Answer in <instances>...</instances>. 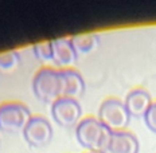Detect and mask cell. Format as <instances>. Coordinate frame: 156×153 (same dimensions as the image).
<instances>
[{"mask_svg": "<svg viewBox=\"0 0 156 153\" xmlns=\"http://www.w3.org/2000/svg\"><path fill=\"white\" fill-rule=\"evenodd\" d=\"M32 90L38 99L46 103H53L65 93V78L62 70L54 67H41L32 79Z\"/></svg>", "mask_w": 156, "mask_h": 153, "instance_id": "obj_1", "label": "cell"}, {"mask_svg": "<svg viewBox=\"0 0 156 153\" xmlns=\"http://www.w3.org/2000/svg\"><path fill=\"white\" fill-rule=\"evenodd\" d=\"M112 132L105 128L98 118L85 117L76 126V137L83 148L92 152L101 153Z\"/></svg>", "mask_w": 156, "mask_h": 153, "instance_id": "obj_2", "label": "cell"}, {"mask_svg": "<svg viewBox=\"0 0 156 153\" xmlns=\"http://www.w3.org/2000/svg\"><path fill=\"white\" fill-rule=\"evenodd\" d=\"M97 118L112 133L124 132L131 122V114L126 110L124 102L117 98H108L104 101L98 109Z\"/></svg>", "mask_w": 156, "mask_h": 153, "instance_id": "obj_3", "label": "cell"}, {"mask_svg": "<svg viewBox=\"0 0 156 153\" xmlns=\"http://www.w3.org/2000/svg\"><path fill=\"white\" fill-rule=\"evenodd\" d=\"M31 112L24 103L9 101L0 105V130L8 133L23 132L31 120Z\"/></svg>", "mask_w": 156, "mask_h": 153, "instance_id": "obj_4", "label": "cell"}, {"mask_svg": "<svg viewBox=\"0 0 156 153\" xmlns=\"http://www.w3.org/2000/svg\"><path fill=\"white\" fill-rule=\"evenodd\" d=\"M51 116L62 128H74L81 121L82 109L77 99L61 97L51 105Z\"/></svg>", "mask_w": 156, "mask_h": 153, "instance_id": "obj_5", "label": "cell"}, {"mask_svg": "<svg viewBox=\"0 0 156 153\" xmlns=\"http://www.w3.org/2000/svg\"><path fill=\"white\" fill-rule=\"evenodd\" d=\"M23 137L28 145L42 148L53 140V128L44 117L32 116L23 130Z\"/></svg>", "mask_w": 156, "mask_h": 153, "instance_id": "obj_6", "label": "cell"}, {"mask_svg": "<svg viewBox=\"0 0 156 153\" xmlns=\"http://www.w3.org/2000/svg\"><path fill=\"white\" fill-rule=\"evenodd\" d=\"M139 140L131 132H115L110 134L101 153H139Z\"/></svg>", "mask_w": 156, "mask_h": 153, "instance_id": "obj_7", "label": "cell"}, {"mask_svg": "<svg viewBox=\"0 0 156 153\" xmlns=\"http://www.w3.org/2000/svg\"><path fill=\"white\" fill-rule=\"evenodd\" d=\"M77 58L78 54L74 50L70 38L53 39V62L59 67V70L73 69Z\"/></svg>", "mask_w": 156, "mask_h": 153, "instance_id": "obj_8", "label": "cell"}, {"mask_svg": "<svg viewBox=\"0 0 156 153\" xmlns=\"http://www.w3.org/2000/svg\"><path fill=\"white\" fill-rule=\"evenodd\" d=\"M152 103L154 102H152L151 94L147 90L140 89V87L131 90L124 99V105L126 110L129 112L131 117H136V118L144 117Z\"/></svg>", "mask_w": 156, "mask_h": 153, "instance_id": "obj_9", "label": "cell"}, {"mask_svg": "<svg viewBox=\"0 0 156 153\" xmlns=\"http://www.w3.org/2000/svg\"><path fill=\"white\" fill-rule=\"evenodd\" d=\"M65 78V93L63 97L77 99L83 96L85 93V81L82 75L76 69H66L62 70Z\"/></svg>", "mask_w": 156, "mask_h": 153, "instance_id": "obj_10", "label": "cell"}, {"mask_svg": "<svg viewBox=\"0 0 156 153\" xmlns=\"http://www.w3.org/2000/svg\"><path fill=\"white\" fill-rule=\"evenodd\" d=\"M70 39H71L74 50L77 51L78 55L89 54L100 46V37L97 34H94V32L76 35V37H71Z\"/></svg>", "mask_w": 156, "mask_h": 153, "instance_id": "obj_11", "label": "cell"}, {"mask_svg": "<svg viewBox=\"0 0 156 153\" xmlns=\"http://www.w3.org/2000/svg\"><path fill=\"white\" fill-rule=\"evenodd\" d=\"M20 54L16 50H8L0 53V73H9L19 66Z\"/></svg>", "mask_w": 156, "mask_h": 153, "instance_id": "obj_12", "label": "cell"}, {"mask_svg": "<svg viewBox=\"0 0 156 153\" xmlns=\"http://www.w3.org/2000/svg\"><path fill=\"white\" fill-rule=\"evenodd\" d=\"M32 53L37 57V59L46 62L53 61V40L38 42L32 46Z\"/></svg>", "mask_w": 156, "mask_h": 153, "instance_id": "obj_13", "label": "cell"}, {"mask_svg": "<svg viewBox=\"0 0 156 153\" xmlns=\"http://www.w3.org/2000/svg\"><path fill=\"white\" fill-rule=\"evenodd\" d=\"M144 121L145 125L148 126V129H151L154 133H156V102L152 103L151 107L148 109V112L145 113Z\"/></svg>", "mask_w": 156, "mask_h": 153, "instance_id": "obj_14", "label": "cell"}, {"mask_svg": "<svg viewBox=\"0 0 156 153\" xmlns=\"http://www.w3.org/2000/svg\"><path fill=\"white\" fill-rule=\"evenodd\" d=\"M89 153H96V152H89Z\"/></svg>", "mask_w": 156, "mask_h": 153, "instance_id": "obj_15", "label": "cell"}]
</instances>
